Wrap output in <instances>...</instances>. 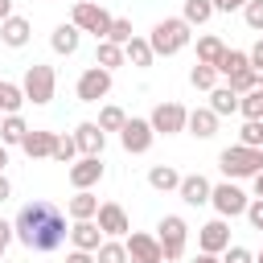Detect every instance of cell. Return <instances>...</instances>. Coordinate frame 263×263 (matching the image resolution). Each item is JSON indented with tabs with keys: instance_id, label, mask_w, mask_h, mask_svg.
<instances>
[{
	"instance_id": "cell-1",
	"label": "cell",
	"mask_w": 263,
	"mask_h": 263,
	"mask_svg": "<svg viewBox=\"0 0 263 263\" xmlns=\"http://www.w3.org/2000/svg\"><path fill=\"white\" fill-rule=\"evenodd\" d=\"M12 238H21L29 251L49 255V251H58V247L70 238V230H66V214H62L53 201L33 197V201L21 205V214L12 218Z\"/></svg>"
},
{
	"instance_id": "cell-2",
	"label": "cell",
	"mask_w": 263,
	"mask_h": 263,
	"mask_svg": "<svg viewBox=\"0 0 263 263\" xmlns=\"http://www.w3.org/2000/svg\"><path fill=\"white\" fill-rule=\"evenodd\" d=\"M189 25L181 21V16H164V21H156V29L148 33V45H152V58H173V53H181L185 45H189Z\"/></svg>"
},
{
	"instance_id": "cell-3",
	"label": "cell",
	"mask_w": 263,
	"mask_h": 263,
	"mask_svg": "<svg viewBox=\"0 0 263 263\" xmlns=\"http://www.w3.org/2000/svg\"><path fill=\"white\" fill-rule=\"evenodd\" d=\"M218 168L226 173V181H247V177L263 173V148H242V144H230V148H222Z\"/></svg>"
},
{
	"instance_id": "cell-4",
	"label": "cell",
	"mask_w": 263,
	"mask_h": 263,
	"mask_svg": "<svg viewBox=\"0 0 263 263\" xmlns=\"http://www.w3.org/2000/svg\"><path fill=\"white\" fill-rule=\"evenodd\" d=\"M21 90H25V103H37V107H45V103L53 99V90H58V74H53V66H41V62H33V66L25 70V82H21Z\"/></svg>"
},
{
	"instance_id": "cell-5",
	"label": "cell",
	"mask_w": 263,
	"mask_h": 263,
	"mask_svg": "<svg viewBox=\"0 0 263 263\" xmlns=\"http://www.w3.org/2000/svg\"><path fill=\"white\" fill-rule=\"evenodd\" d=\"M156 230H160V234H156V242H160L164 263L181 259V255H185V242H189V226H185V218H181V214H164Z\"/></svg>"
},
{
	"instance_id": "cell-6",
	"label": "cell",
	"mask_w": 263,
	"mask_h": 263,
	"mask_svg": "<svg viewBox=\"0 0 263 263\" xmlns=\"http://www.w3.org/2000/svg\"><path fill=\"white\" fill-rule=\"evenodd\" d=\"M70 25H74L78 33H95V37L103 41V37H107V29H111V12H107L103 4L78 0V4H74V16H70Z\"/></svg>"
},
{
	"instance_id": "cell-7",
	"label": "cell",
	"mask_w": 263,
	"mask_h": 263,
	"mask_svg": "<svg viewBox=\"0 0 263 263\" xmlns=\"http://www.w3.org/2000/svg\"><path fill=\"white\" fill-rule=\"evenodd\" d=\"M247 193L234 185V181H222V185H214L210 189V205L218 210V218H238V214H247Z\"/></svg>"
},
{
	"instance_id": "cell-8",
	"label": "cell",
	"mask_w": 263,
	"mask_h": 263,
	"mask_svg": "<svg viewBox=\"0 0 263 263\" xmlns=\"http://www.w3.org/2000/svg\"><path fill=\"white\" fill-rule=\"evenodd\" d=\"M185 119H189V111L181 107V103H156L152 107V115H148V123H152V132L156 136H177V132H185Z\"/></svg>"
},
{
	"instance_id": "cell-9",
	"label": "cell",
	"mask_w": 263,
	"mask_h": 263,
	"mask_svg": "<svg viewBox=\"0 0 263 263\" xmlns=\"http://www.w3.org/2000/svg\"><path fill=\"white\" fill-rule=\"evenodd\" d=\"M74 90H78V99H82V103H99V99H107V95H111V70H99V66L82 70Z\"/></svg>"
},
{
	"instance_id": "cell-10",
	"label": "cell",
	"mask_w": 263,
	"mask_h": 263,
	"mask_svg": "<svg viewBox=\"0 0 263 263\" xmlns=\"http://www.w3.org/2000/svg\"><path fill=\"white\" fill-rule=\"evenodd\" d=\"M95 226L103 230V238H123L132 226H127V210L119 201H99V214H95Z\"/></svg>"
},
{
	"instance_id": "cell-11",
	"label": "cell",
	"mask_w": 263,
	"mask_h": 263,
	"mask_svg": "<svg viewBox=\"0 0 263 263\" xmlns=\"http://www.w3.org/2000/svg\"><path fill=\"white\" fill-rule=\"evenodd\" d=\"M152 140H156V132H152V123H148V119H127V123H123V132H119V144H123V152H132V156L148 152V148H152Z\"/></svg>"
},
{
	"instance_id": "cell-12",
	"label": "cell",
	"mask_w": 263,
	"mask_h": 263,
	"mask_svg": "<svg viewBox=\"0 0 263 263\" xmlns=\"http://www.w3.org/2000/svg\"><path fill=\"white\" fill-rule=\"evenodd\" d=\"M197 247H201L205 255H222V251L230 247V226H226V218L205 222V226L197 230Z\"/></svg>"
},
{
	"instance_id": "cell-13",
	"label": "cell",
	"mask_w": 263,
	"mask_h": 263,
	"mask_svg": "<svg viewBox=\"0 0 263 263\" xmlns=\"http://www.w3.org/2000/svg\"><path fill=\"white\" fill-rule=\"evenodd\" d=\"M99 181H103V160L99 156H78L70 164V185L74 189H95Z\"/></svg>"
},
{
	"instance_id": "cell-14",
	"label": "cell",
	"mask_w": 263,
	"mask_h": 263,
	"mask_svg": "<svg viewBox=\"0 0 263 263\" xmlns=\"http://www.w3.org/2000/svg\"><path fill=\"white\" fill-rule=\"evenodd\" d=\"M123 247H127V259H136V263H164V255H160V242H156L152 234H140V230H132Z\"/></svg>"
},
{
	"instance_id": "cell-15",
	"label": "cell",
	"mask_w": 263,
	"mask_h": 263,
	"mask_svg": "<svg viewBox=\"0 0 263 263\" xmlns=\"http://www.w3.org/2000/svg\"><path fill=\"white\" fill-rule=\"evenodd\" d=\"M53 144H58V132H45V127H29L25 140H21V148H25L29 160H45V156H53Z\"/></svg>"
},
{
	"instance_id": "cell-16",
	"label": "cell",
	"mask_w": 263,
	"mask_h": 263,
	"mask_svg": "<svg viewBox=\"0 0 263 263\" xmlns=\"http://www.w3.org/2000/svg\"><path fill=\"white\" fill-rule=\"evenodd\" d=\"M74 144H78V152H82V156H103L107 136H103V127H99V123H78V127H74Z\"/></svg>"
},
{
	"instance_id": "cell-17",
	"label": "cell",
	"mask_w": 263,
	"mask_h": 263,
	"mask_svg": "<svg viewBox=\"0 0 263 263\" xmlns=\"http://www.w3.org/2000/svg\"><path fill=\"white\" fill-rule=\"evenodd\" d=\"M210 181L201 177V173H189V177H181V185H177V193H181V201L185 205H205L210 201Z\"/></svg>"
},
{
	"instance_id": "cell-18",
	"label": "cell",
	"mask_w": 263,
	"mask_h": 263,
	"mask_svg": "<svg viewBox=\"0 0 263 263\" xmlns=\"http://www.w3.org/2000/svg\"><path fill=\"white\" fill-rule=\"evenodd\" d=\"M29 33H33V25L25 21V16H8V21H0V41L8 45V49H21V45H29Z\"/></svg>"
},
{
	"instance_id": "cell-19",
	"label": "cell",
	"mask_w": 263,
	"mask_h": 263,
	"mask_svg": "<svg viewBox=\"0 0 263 263\" xmlns=\"http://www.w3.org/2000/svg\"><path fill=\"white\" fill-rule=\"evenodd\" d=\"M70 242H74V251H99V242H103V230L95 226V218L90 222H74L70 226Z\"/></svg>"
},
{
	"instance_id": "cell-20",
	"label": "cell",
	"mask_w": 263,
	"mask_h": 263,
	"mask_svg": "<svg viewBox=\"0 0 263 263\" xmlns=\"http://www.w3.org/2000/svg\"><path fill=\"white\" fill-rule=\"evenodd\" d=\"M66 214H70L74 222H90V218L99 214V197H95L90 189H78V193L66 201Z\"/></svg>"
},
{
	"instance_id": "cell-21",
	"label": "cell",
	"mask_w": 263,
	"mask_h": 263,
	"mask_svg": "<svg viewBox=\"0 0 263 263\" xmlns=\"http://www.w3.org/2000/svg\"><path fill=\"white\" fill-rule=\"evenodd\" d=\"M185 127H189L197 140H210V136L218 132V115H214L210 107H193V111H189V119H185Z\"/></svg>"
},
{
	"instance_id": "cell-22",
	"label": "cell",
	"mask_w": 263,
	"mask_h": 263,
	"mask_svg": "<svg viewBox=\"0 0 263 263\" xmlns=\"http://www.w3.org/2000/svg\"><path fill=\"white\" fill-rule=\"evenodd\" d=\"M78 41H82V33L74 29V25H58L53 33H49V45H53V53H78Z\"/></svg>"
},
{
	"instance_id": "cell-23",
	"label": "cell",
	"mask_w": 263,
	"mask_h": 263,
	"mask_svg": "<svg viewBox=\"0 0 263 263\" xmlns=\"http://www.w3.org/2000/svg\"><path fill=\"white\" fill-rule=\"evenodd\" d=\"M148 185L160 189V193H173V189L181 185V173H177L173 164H152V168H148Z\"/></svg>"
},
{
	"instance_id": "cell-24",
	"label": "cell",
	"mask_w": 263,
	"mask_h": 263,
	"mask_svg": "<svg viewBox=\"0 0 263 263\" xmlns=\"http://www.w3.org/2000/svg\"><path fill=\"white\" fill-rule=\"evenodd\" d=\"M222 53H226V41H222V37H214V33L197 37V62H201V66H218Z\"/></svg>"
},
{
	"instance_id": "cell-25",
	"label": "cell",
	"mask_w": 263,
	"mask_h": 263,
	"mask_svg": "<svg viewBox=\"0 0 263 263\" xmlns=\"http://www.w3.org/2000/svg\"><path fill=\"white\" fill-rule=\"evenodd\" d=\"M210 111H214L218 119H222V115H234V111H238V95H234L230 86H214V90H210Z\"/></svg>"
},
{
	"instance_id": "cell-26",
	"label": "cell",
	"mask_w": 263,
	"mask_h": 263,
	"mask_svg": "<svg viewBox=\"0 0 263 263\" xmlns=\"http://www.w3.org/2000/svg\"><path fill=\"white\" fill-rule=\"evenodd\" d=\"M127 58H123V45H111V41H99V49H95V66L99 70H115V66H123Z\"/></svg>"
},
{
	"instance_id": "cell-27",
	"label": "cell",
	"mask_w": 263,
	"mask_h": 263,
	"mask_svg": "<svg viewBox=\"0 0 263 263\" xmlns=\"http://www.w3.org/2000/svg\"><path fill=\"white\" fill-rule=\"evenodd\" d=\"M25 132H29V123H25L21 115H4V123H0V144H4V148H12V144H21V140H25Z\"/></svg>"
},
{
	"instance_id": "cell-28",
	"label": "cell",
	"mask_w": 263,
	"mask_h": 263,
	"mask_svg": "<svg viewBox=\"0 0 263 263\" xmlns=\"http://www.w3.org/2000/svg\"><path fill=\"white\" fill-rule=\"evenodd\" d=\"M214 16V4L210 0H185V8H181V21L193 29V25H205Z\"/></svg>"
},
{
	"instance_id": "cell-29",
	"label": "cell",
	"mask_w": 263,
	"mask_h": 263,
	"mask_svg": "<svg viewBox=\"0 0 263 263\" xmlns=\"http://www.w3.org/2000/svg\"><path fill=\"white\" fill-rule=\"evenodd\" d=\"M123 58H127L132 66H152V45H148V37H132V41L123 45Z\"/></svg>"
},
{
	"instance_id": "cell-30",
	"label": "cell",
	"mask_w": 263,
	"mask_h": 263,
	"mask_svg": "<svg viewBox=\"0 0 263 263\" xmlns=\"http://www.w3.org/2000/svg\"><path fill=\"white\" fill-rule=\"evenodd\" d=\"M247 66H251V62H247V53H242V49H226V53L218 58V66H214V70H218V78H230V74H238V70H247Z\"/></svg>"
},
{
	"instance_id": "cell-31",
	"label": "cell",
	"mask_w": 263,
	"mask_h": 263,
	"mask_svg": "<svg viewBox=\"0 0 263 263\" xmlns=\"http://www.w3.org/2000/svg\"><path fill=\"white\" fill-rule=\"evenodd\" d=\"M21 103H25V90L16 82H0V111L4 115H21Z\"/></svg>"
},
{
	"instance_id": "cell-32",
	"label": "cell",
	"mask_w": 263,
	"mask_h": 263,
	"mask_svg": "<svg viewBox=\"0 0 263 263\" xmlns=\"http://www.w3.org/2000/svg\"><path fill=\"white\" fill-rule=\"evenodd\" d=\"M95 263H127V247L119 238H103L95 251Z\"/></svg>"
},
{
	"instance_id": "cell-33",
	"label": "cell",
	"mask_w": 263,
	"mask_h": 263,
	"mask_svg": "<svg viewBox=\"0 0 263 263\" xmlns=\"http://www.w3.org/2000/svg\"><path fill=\"white\" fill-rule=\"evenodd\" d=\"M238 111H242V119H263V86L238 95Z\"/></svg>"
},
{
	"instance_id": "cell-34",
	"label": "cell",
	"mask_w": 263,
	"mask_h": 263,
	"mask_svg": "<svg viewBox=\"0 0 263 263\" xmlns=\"http://www.w3.org/2000/svg\"><path fill=\"white\" fill-rule=\"evenodd\" d=\"M123 123H127V115H123V107H115V103H107V107L99 111V127H103V136H107V132H123Z\"/></svg>"
},
{
	"instance_id": "cell-35",
	"label": "cell",
	"mask_w": 263,
	"mask_h": 263,
	"mask_svg": "<svg viewBox=\"0 0 263 263\" xmlns=\"http://www.w3.org/2000/svg\"><path fill=\"white\" fill-rule=\"evenodd\" d=\"M136 33H132V21L127 16H111V29H107V37L103 41H111V45H127Z\"/></svg>"
},
{
	"instance_id": "cell-36",
	"label": "cell",
	"mask_w": 263,
	"mask_h": 263,
	"mask_svg": "<svg viewBox=\"0 0 263 263\" xmlns=\"http://www.w3.org/2000/svg\"><path fill=\"white\" fill-rule=\"evenodd\" d=\"M189 82H193L197 90H214V86H218V70H214V66H201V62H197V66L189 70Z\"/></svg>"
},
{
	"instance_id": "cell-37",
	"label": "cell",
	"mask_w": 263,
	"mask_h": 263,
	"mask_svg": "<svg viewBox=\"0 0 263 263\" xmlns=\"http://www.w3.org/2000/svg\"><path fill=\"white\" fill-rule=\"evenodd\" d=\"M226 86H230L234 95H247V90H255V86H259V74H255V70L247 66V70H238V74H230V78H226Z\"/></svg>"
},
{
	"instance_id": "cell-38",
	"label": "cell",
	"mask_w": 263,
	"mask_h": 263,
	"mask_svg": "<svg viewBox=\"0 0 263 263\" xmlns=\"http://www.w3.org/2000/svg\"><path fill=\"white\" fill-rule=\"evenodd\" d=\"M49 160H58V164H74V160H78V144H74V136H58Z\"/></svg>"
},
{
	"instance_id": "cell-39",
	"label": "cell",
	"mask_w": 263,
	"mask_h": 263,
	"mask_svg": "<svg viewBox=\"0 0 263 263\" xmlns=\"http://www.w3.org/2000/svg\"><path fill=\"white\" fill-rule=\"evenodd\" d=\"M238 144L242 148H263V123L259 119H247L242 132H238Z\"/></svg>"
},
{
	"instance_id": "cell-40",
	"label": "cell",
	"mask_w": 263,
	"mask_h": 263,
	"mask_svg": "<svg viewBox=\"0 0 263 263\" xmlns=\"http://www.w3.org/2000/svg\"><path fill=\"white\" fill-rule=\"evenodd\" d=\"M242 21H247L255 33H263V0H247V4H242Z\"/></svg>"
},
{
	"instance_id": "cell-41",
	"label": "cell",
	"mask_w": 263,
	"mask_h": 263,
	"mask_svg": "<svg viewBox=\"0 0 263 263\" xmlns=\"http://www.w3.org/2000/svg\"><path fill=\"white\" fill-rule=\"evenodd\" d=\"M222 263H255V251H247V247L230 242V247L222 251Z\"/></svg>"
},
{
	"instance_id": "cell-42",
	"label": "cell",
	"mask_w": 263,
	"mask_h": 263,
	"mask_svg": "<svg viewBox=\"0 0 263 263\" xmlns=\"http://www.w3.org/2000/svg\"><path fill=\"white\" fill-rule=\"evenodd\" d=\"M247 62H251V70L259 74V86H263V37H259V41L247 49Z\"/></svg>"
},
{
	"instance_id": "cell-43",
	"label": "cell",
	"mask_w": 263,
	"mask_h": 263,
	"mask_svg": "<svg viewBox=\"0 0 263 263\" xmlns=\"http://www.w3.org/2000/svg\"><path fill=\"white\" fill-rule=\"evenodd\" d=\"M247 222H251L255 230H263V197H251V201H247Z\"/></svg>"
},
{
	"instance_id": "cell-44",
	"label": "cell",
	"mask_w": 263,
	"mask_h": 263,
	"mask_svg": "<svg viewBox=\"0 0 263 263\" xmlns=\"http://www.w3.org/2000/svg\"><path fill=\"white\" fill-rule=\"evenodd\" d=\"M214 4V12H234V8H242L247 0H210Z\"/></svg>"
},
{
	"instance_id": "cell-45",
	"label": "cell",
	"mask_w": 263,
	"mask_h": 263,
	"mask_svg": "<svg viewBox=\"0 0 263 263\" xmlns=\"http://www.w3.org/2000/svg\"><path fill=\"white\" fill-rule=\"evenodd\" d=\"M8 242H12V222H4V218H0V255H4V247H8Z\"/></svg>"
},
{
	"instance_id": "cell-46",
	"label": "cell",
	"mask_w": 263,
	"mask_h": 263,
	"mask_svg": "<svg viewBox=\"0 0 263 263\" xmlns=\"http://www.w3.org/2000/svg\"><path fill=\"white\" fill-rule=\"evenodd\" d=\"M66 263H95V255H90V251H70Z\"/></svg>"
},
{
	"instance_id": "cell-47",
	"label": "cell",
	"mask_w": 263,
	"mask_h": 263,
	"mask_svg": "<svg viewBox=\"0 0 263 263\" xmlns=\"http://www.w3.org/2000/svg\"><path fill=\"white\" fill-rule=\"evenodd\" d=\"M8 197H12V185H8V177H4V173H0V205H4V201H8Z\"/></svg>"
},
{
	"instance_id": "cell-48",
	"label": "cell",
	"mask_w": 263,
	"mask_h": 263,
	"mask_svg": "<svg viewBox=\"0 0 263 263\" xmlns=\"http://www.w3.org/2000/svg\"><path fill=\"white\" fill-rule=\"evenodd\" d=\"M193 263H222V259H218V255H205V251H197V255H193Z\"/></svg>"
},
{
	"instance_id": "cell-49",
	"label": "cell",
	"mask_w": 263,
	"mask_h": 263,
	"mask_svg": "<svg viewBox=\"0 0 263 263\" xmlns=\"http://www.w3.org/2000/svg\"><path fill=\"white\" fill-rule=\"evenodd\" d=\"M12 16V0H0V21H8Z\"/></svg>"
},
{
	"instance_id": "cell-50",
	"label": "cell",
	"mask_w": 263,
	"mask_h": 263,
	"mask_svg": "<svg viewBox=\"0 0 263 263\" xmlns=\"http://www.w3.org/2000/svg\"><path fill=\"white\" fill-rule=\"evenodd\" d=\"M251 181H255V197H263V173H255Z\"/></svg>"
},
{
	"instance_id": "cell-51",
	"label": "cell",
	"mask_w": 263,
	"mask_h": 263,
	"mask_svg": "<svg viewBox=\"0 0 263 263\" xmlns=\"http://www.w3.org/2000/svg\"><path fill=\"white\" fill-rule=\"evenodd\" d=\"M4 164H8V148L0 144V173H4Z\"/></svg>"
},
{
	"instance_id": "cell-52",
	"label": "cell",
	"mask_w": 263,
	"mask_h": 263,
	"mask_svg": "<svg viewBox=\"0 0 263 263\" xmlns=\"http://www.w3.org/2000/svg\"><path fill=\"white\" fill-rule=\"evenodd\" d=\"M255 263H263V251H259V255H255Z\"/></svg>"
},
{
	"instance_id": "cell-53",
	"label": "cell",
	"mask_w": 263,
	"mask_h": 263,
	"mask_svg": "<svg viewBox=\"0 0 263 263\" xmlns=\"http://www.w3.org/2000/svg\"><path fill=\"white\" fill-rule=\"evenodd\" d=\"M127 263H136V259H127Z\"/></svg>"
},
{
	"instance_id": "cell-54",
	"label": "cell",
	"mask_w": 263,
	"mask_h": 263,
	"mask_svg": "<svg viewBox=\"0 0 263 263\" xmlns=\"http://www.w3.org/2000/svg\"><path fill=\"white\" fill-rule=\"evenodd\" d=\"M0 263H4V259H0Z\"/></svg>"
}]
</instances>
